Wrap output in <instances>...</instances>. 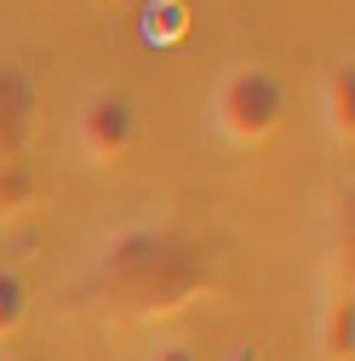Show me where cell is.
<instances>
[{
  "label": "cell",
  "instance_id": "obj_8",
  "mask_svg": "<svg viewBox=\"0 0 355 361\" xmlns=\"http://www.w3.org/2000/svg\"><path fill=\"white\" fill-rule=\"evenodd\" d=\"M23 315H29V287H23V276H18V269H6V264H0V344H6V338H18Z\"/></svg>",
  "mask_w": 355,
  "mask_h": 361
},
{
  "label": "cell",
  "instance_id": "obj_5",
  "mask_svg": "<svg viewBox=\"0 0 355 361\" xmlns=\"http://www.w3.org/2000/svg\"><path fill=\"white\" fill-rule=\"evenodd\" d=\"M321 115H327L332 144L355 138V63H332V75L321 86Z\"/></svg>",
  "mask_w": 355,
  "mask_h": 361
},
{
  "label": "cell",
  "instance_id": "obj_1",
  "mask_svg": "<svg viewBox=\"0 0 355 361\" xmlns=\"http://www.w3.org/2000/svg\"><path fill=\"white\" fill-rule=\"evenodd\" d=\"M109 287L138 310V315H161V310H184L189 298H201L206 287V264L195 247H178L161 230H132L109 247L104 258Z\"/></svg>",
  "mask_w": 355,
  "mask_h": 361
},
{
  "label": "cell",
  "instance_id": "obj_7",
  "mask_svg": "<svg viewBox=\"0 0 355 361\" xmlns=\"http://www.w3.org/2000/svg\"><path fill=\"white\" fill-rule=\"evenodd\" d=\"M35 201H40V178H35L29 155L0 161V218H23V212H35Z\"/></svg>",
  "mask_w": 355,
  "mask_h": 361
},
{
  "label": "cell",
  "instance_id": "obj_3",
  "mask_svg": "<svg viewBox=\"0 0 355 361\" xmlns=\"http://www.w3.org/2000/svg\"><path fill=\"white\" fill-rule=\"evenodd\" d=\"M75 138H80V155L92 166H120L138 149V109H132V98L126 92H92L75 115Z\"/></svg>",
  "mask_w": 355,
  "mask_h": 361
},
{
  "label": "cell",
  "instance_id": "obj_2",
  "mask_svg": "<svg viewBox=\"0 0 355 361\" xmlns=\"http://www.w3.org/2000/svg\"><path fill=\"white\" fill-rule=\"evenodd\" d=\"M287 115V86L263 63H235L212 92V121L235 149H263L281 132Z\"/></svg>",
  "mask_w": 355,
  "mask_h": 361
},
{
  "label": "cell",
  "instance_id": "obj_6",
  "mask_svg": "<svg viewBox=\"0 0 355 361\" xmlns=\"http://www.w3.org/2000/svg\"><path fill=\"white\" fill-rule=\"evenodd\" d=\"M321 361H355V298H349V287L332 293L321 310Z\"/></svg>",
  "mask_w": 355,
  "mask_h": 361
},
{
  "label": "cell",
  "instance_id": "obj_4",
  "mask_svg": "<svg viewBox=\"0 0 355 361\" xmlns=\"http://www.w3.org/2000/svg\"><path fill=\"white\" fill-rule=\"evenodd\" d=\"M35 126V80L18 63H0V161H23Z\"/></svg>",
  "mask_w": 355,
  "mask_h": 361
},
{
  "label": "cell",
  "instance_id": "obj_9",
  "mask_svg": "<svg viewBox=\"0 0 355 361\" xmlns=\"http://www.w3.org/2000/svg\"><path fill=\"white\" fill-rule=\"evenodd\" d=\"M149 361H201V355H195L189 344H161V350H155Z\"/></svg>",
  "mask_w": 355,
  "mask_h": 361
},
{
  "label": "cell",
  "instance_id": "obj_10",
  "mask_svg": "<svg viewBox=\"0 0 355 361\" xmlns=\"http://www.w3.org/2000/svg\"><path fill=\"white\" fill-rule=\"evenodd\" d=\"M0 361H23V355H0Z\"/></svg>",
  "mask_w": 355,
  "mask_h": 361
}]
</instances>
